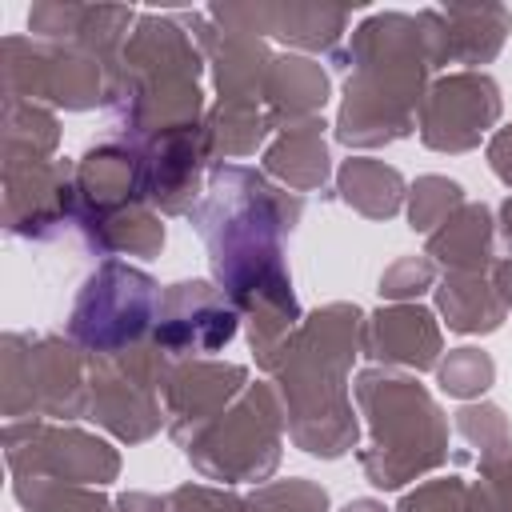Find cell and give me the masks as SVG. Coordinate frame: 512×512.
I'll return each mask as SVG.
<instances>
[{
	"label": "cell",
	"instance_id": "1",
	"mask_svg": "<svg viewBox=\"0 0 512 512\" xmlns=\"http://www.w3.org/2000/svg\"><path fill=\"white\" fill-rule=\"evenodd\" d=\"M156 284L140 272H128L120 264H108L100 276L84 284V296L72 312V336L108 352L112 344L136 340L148 324V308L156 300Z\"/></svg>",
	"mask_w": 512,
	"mask_h": 512
},
{
	"label": "cell",
	"instance_id": "2",
	"mask_svg": "<svg viewBox=\"0 0 512 512\" xmlns=\"http://www.w3.org/2000/svg\"><path fill=\"white\" fill-rule=\"evenodd\" d=\"M496 84L488 76H452L424 104V140L432 148H468L496 116Z\"/></svg>",
	"mask_w": 512,
	"mask_h": 512
},
{
	"label": "cell",
	"instance_id": "3",
	"mask_svg": "<svg viewBox=\"0 0 512 512\" xmlns=\"http://www.w3.org/2000/svg\"><path fill=\"white\" fill-rule=\"evenodd\" d=\"M372 332H380V344H372V356L400 360L412 368H428L436 360V328H432V316L420 308L380 312Z\"/></svg>",
	"mask_w": 512,
	"mask_h": 512
},
{
	"label": "cell",
	"instance_id": "4",
	"mask_svg": "<svg viewBox=\"0 0 512 512\" xmlns=\"http://www.w3.org/2000/svg\"><path fill=\"white\" fill-rule=\"evenodd\" d=\"M432 252H448L444 260H452L456 268H484V260H488V212L468 208L460 220L448 224L444 236L432 240Z\"/></svg>",
	"mask_w": 512,
	"mask_h": 512
},
{
	"label": "cell",
	"instance_id": "5",
	"mask_svg": "<svg viewBox=\"0 0 512 512\" xmlns=\"http://www.w3.org/2000/svg\"><path fill=\"white\" fill-rule=\"evenodd\" d=\"M340 188H344V200L360 204L364 212H368V196H380L384 212H396V200H400V176L392 168H380L368 160H352L340 176Z\"/></svg>",
	"mask_w": 512,
	"mask_h": 512
},
{
	"label": "cell",
	"instance_id": "6",
	"mask_svg": "<svg viewBox=\"0 0 512 512\" xmlns=\"http://www.w3.org/2000/svg\"><path fill=\"white\" fill-rule=\"evenodd\" d=\"M440 308L448 312V328H460V332H476V328H496V324H500V304H496L488 292L464 296L460 276L444 280V288H440Z\"/></svg>",
	"mask_w": 512,
	"mask_h": 512
},
{
	"label": "cell",
	"instance_id": "7",
	"mask_svg": "<svg viewBox=\"0 0 512 512\" xmlns=\"http://www.w3.org/2000/svg\"><path fill=\"white\" fill-rule=\"evenodd\" d=\"M492 380V360L472 352V348H460L448 356V364H440V388L452 392V396H468V392H484Z\"/></svg>",
	"mask_w": 512,
	"mask_h": 512
},
{
	"label": "cell",
	"instance_id": "8",
	"mask_svg": "<svg viewBox=\"0 0 512 512\" xmlns=\"http://www.w3.org/2000/svg\"><path fill=\"white\" fill-rule=\"evenodd\" d=\"M292 156V164L288 168H280L288 180H296V184H316V180H324V144L316 140V136H292L288 144H280V148H272L268 152V160H288Z\"/></svg>",
	"mask_w": 512,
	"mask_h": 512
},
{
	"label": "cell",
	"instance_id": "9",
	"mask_svg": "<svg viewBox=\"0 0 512 512\" xmlns=\"http://www.w3.org/2000/svg\"><path fill=\"white\" fill-rule=\"evenodd\" d=\"M432 192H436V176H428V180L416 184V196H412V228H432L436 216L444 212V204H448V208L460 204V188H456V184H452L444 196H432Z\"/></svg>",
	"mask_w": 512,
	"mask_h": 512
},
{
	"label": "cell",
	"instance_id": "10",
	"mask_svg": "<svg viewBox=\"0 0 512 512\" xmlns=\"http://www.w3.org/2000/svg\"><path fill=\"white\" fill-rule=\"evenodd\" d=\"M428 268L424 264H416V260H408V264H396L384 280H380V292L384 296H404V292H420L416 284H428Z\"/></svg>",
	"mask_w": 512,
	"mask_h": 512
},
{
	"label": "cell",
	"instance_id": "11",
	"mask_svg": "<svg viewBox=\"0 0 512 512\" xmlns=\"http://www.w3.org/2000/svg\"><path fill=\"white\" fill-rule=\"evenodd\" d=\"M344 512H384L380 504H372V500H356V504H348Z\"/></svg>",
	"mask_w": 512,
	"mask_h": 512
},
{
	"label": "cell",
	"instance_id": "12",
	"mask_svg": "<svg viewBox=\"0 0 512 512\" xmlns=\"http://www.w3.org/2000/svg\"><path fill=\"white\" fill-rule=\"evenodd\" d=\"M504 236H508V244H512V200L504 204Z\"/></svg>",
	"mask_w": 512,
	"mask_h": 512
}]
</instances>
